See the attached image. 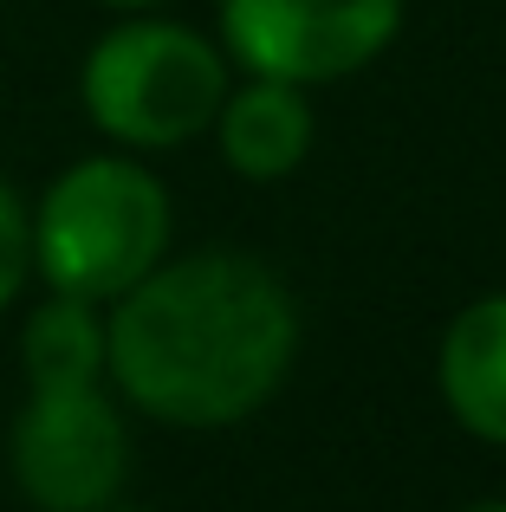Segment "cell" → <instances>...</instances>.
Returning a JSON list of instances; mask_svg holds the SVG:
<instances>
[{
  "mask_svg": "<svg viewBox=\"0 0 506 512\" xmlns=\"http://www.w3.org/2000/svg\"><path fill=\"white\" fill-rule=\"evenodd\" d=\"M299 344L292 286L241 247L169 253L104 305V383L130 415L182 435L253 422L292 383Z\"/></svg>",
  "mask_w": 506,
  "mask_h": 512,
  "instance_id": "6da1fadb",
  "label": "cell"
},
{
  "mask_svg": "<svg viewBox=\"0 0 506 512\" xmlns=\"http://www.w3.org/2000/svg\"><path fill=\"white\" fill-rule=\"evenodd\" d=\"M26 247H33V286L72 292V299L111 305L176 253V201L150 156L91 150L65 163L26 201Z\"/></svg>",
  "mask_w": 506,
  "mask_h": 512,
  "instance_id": "7a4b0ae2",
  "label": "cell"
},
{
  "mask_svg": "<svg viewBox=\"0 0 506 512\" xmlns=\"http://www.w3.org/2000/svg\"><path fill=\"white\" fill-rule=\"evenodd\" d=\"M234 65L215 33L169 20L163 7L117 13L78 59V111L111 150L169 156L208 137Z\"/></svg>",
  "mask_w": 506,
  "mask_h": 512,
  "instance_id": "3957f363",
  "label": "cell"
},
{
  "mask_svg": "<svg viewBox=\"0 0 506 512\" xmlns=\"http://www.w3.org/2000/svg\"><path fill=\"white\" fill-rule=\"evenodd\" d=\"M7 474L33 512H98L130 487V409L111 383H39L7 422Z\"/></svg>",
  "mask_w": 506,
  "mask_h": 512,
  "instance_id": "277c9868",
  "label": "cell"
},
{
  "mask_svg": "<svg viewBox=\"0 0 506 512\" xmlns=\"http://www.w3.org/2000/svg\"><path fill=\"white\" fill-rule=\"evenodd\" d=\"M409 0H215V39L234 72L338 85L396 46Z\"/></svg>",
  "mask_w": 506,
  "mask_h": 512,
  "instance_id": "5b68a950",
  "label": "cell"
},
{
  "mask_svg": "<svg viewBox=\"0 0 506 512\" xmlns=\"http://www.w3.org/2000/svg\"><path fill=\"white\" fill-rule=\"evenodd\" d=\"M221 163H228L241 182H286V175L305 169L318 143V111H312V91L305 85H286V78H253L241 72L221 98L215 124Z\"/></svg>",
  "mask_w": 506,
  "mask_h": 512,
  "instance_id": "8992f818",
  "label": "cell"
},
{
  "mask_svg": "<svg viewBox=\"0 0 506 512\" xmlns=\"http://www.w3.org/2000/svg\"><path fill=\"white\" fill-rule=\"evenodd\" d=\"M435 396L481 448H506V286L468 299L435 344Z\"/></svg>",
  "mask_w": 506,
  "mask_h": 512,
  "instance_id": "52a82bcc",
  "label": "cell"
},
{
  "mask_svg": "<svg viewBox=\"0 0 506 512\" xmlns=\"http://www.w3.org/2000/svg\"><path fill=\"white\" fill-rule=\"evenodd\" d=\"M20 383H104V305L46 292L20 318Z\"/></svg>",
  "mask_w": 506,
  "mask_h": 512,
  "instance_id": "ba28073f",
  "label": "cell"
},
{
  "mask_svg": "<svg viewBox=\"0 0 506 512\" xmlns=\"http://www.w3.org/2000/svg\"><path fill=\"white\" fill-rule=\"evenodd\" d=\"M33 286V247H26V195L13 188V175L0 169V312L26 299Z\"/></svg>",
  "mask_w": 506,
  "mask_h": 512,
  "instance_id": "9c48e42d",
  "label": "cell"
},
{
  "mask_svg": "<svg viewBox=\"0 0 506 512\" xmlns=\"http://www.w3.org/2000/svg\"><path fill=\"white\" fill-rule=\"evenodd\" d=\"M98 7H111V13H150V7H169V0H98Z\"/></svg>",
  "mask_w": 506,
  "mask_h": 512,
  "instance_id": "30bf717a",
  "label": "cell"
},
{
  "mask_svg": "<svg viewBox=\"0 0 506 512\" xmlns=\"http://www.w3.org/2000/svg\"><path fill=\"white\" fill-rule=\"evenodd\" d=\"M461 512H506V500H474V506H461Z\"/></svg>",
  "mask_w": 506,
  "mask_h": 512,
  "instance_id": "8fae6325",
  "label": "cell"
},
{
  "mask_svg": "<svg viewBox=\"0 0 506 512\" xmlns=\"http://www.w3.org/2000/svg\"><path fill=\"white\" fill-rule=\"evenodd\" d=\"M98 512H156V506H130V500H111V506H98Z\"/></svg>",
  "mask_w": 506,
  "mask_h": 512,
  "instance_id": "7c38bea8",
  "label": "cell"
}]
</instances>
